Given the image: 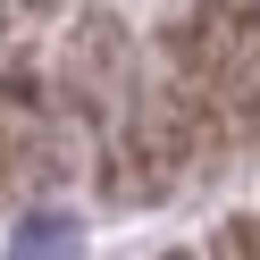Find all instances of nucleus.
<instances>
[{
  "instance_id": "f257e3e1",
  "label": "nucleus",
  "mask_w": 260,
  "mask_h": 260,
  "mask_svg": "<svg viewBox=\"0 0 260 260\" xmlns=\"http://www.w3.org/2000/svg\"><path fill=\"white\" fill-rule=\"evenodd\" d=\"M76 252H84L76 218H25L17 243H9V260H76Z\"/></svg>"
},
{
  "instance_id": "f03ea898",
  "label": "nucleus",
  "mask_w": 260,
  "mask_h": 260,
  "mask_svg": "<svg viewBox=\"0 0 260 260\" xmlns=\"http://www.w3.org/2000/svg\"><path fill=\"white\" fill-rule=\"evenodd\" d=\"M218 260H260V243H252V226H226V235H218Z\"/></svg>"
}]
</instances>
